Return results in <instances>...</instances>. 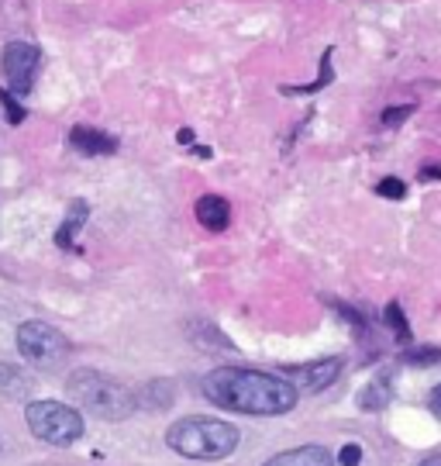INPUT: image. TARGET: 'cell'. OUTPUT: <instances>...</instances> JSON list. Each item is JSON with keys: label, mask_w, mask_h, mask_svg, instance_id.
<instances>
[{"label": "cell", "mask_w": 441, "mask_h": 466, "mask_svg": "<svg viewBox=\"0 0 441 466\" xmlns=\"http://www.w3.org/2000/svg\"><path fill=\"white\" fill-rule=\"evenodd\" d=\"M410 111H414L410 104H407V107H390V111H383V125H386V128H396V125H404Z\"/></svg>", "instance_id": "21"}, {"label": "cell", "mask_w": 441, "mask_h": 466, "mask_svg": "<svg viewBox=\"0 0 441 466\" xmlns=\"http://www.w3.org/2000/svg\"><path fill=\"white\" fill-rule=\"evenodd\" d=\"M86 215H90L86 200H73V204H69V215H65V221L59 225V232H55V246H59V249H73V246H76V232L83 228Z\"/></svg>", "instance_id": "11"}, {"label": "cell", "mask_w": 441, "mask_h": 466, "mask_svg": "<svg viewBox=\"0 0 441 466\" xmlns=\"http://www.w3.org/2000/svg\"><path fill=\"white\" fill-rule=\"evenodd\" d=\"M427 408H431V415L441 418V383L438 387H431V394H427Z\"/></svg>", "instance_id": "22"}, {"label": "cell", "mask_w": 441, "mask_h": 466, "mask_svg": "<svg viewBox=\"0 0 441 466\" xmlns=\"http://www.w3.org/2000/svg\"><path fill=\"white\" fill-rule=\"evenodd\" d=\"M421 180H441V167H425L421 169Z\"/></svg>", "instance_id": "23"}, {"label": "cell", "mask_w": 441, "mask_h": 466, "mask_svg": "<svg viewBox=\"0 0 441 466\" xmlns=\"http://www.w3.org/2000/svg\"><path fill=\"white\" fill-rule=\"evenodd\" d=\"M393 398V387L386 377H379V380H369L366 387L359 390V408L362 411H383Z\"/></svg>", "instance_id": "13"}, {"label": "cell", "mask_w": 441, "mask_h": 466, "mask_svg": "<svg viewBox=\"0 0 441 466\" xmlns=\"http://www.w3.org/2000/svg\"><path fill=\"white\" fill-rule=\"evenodd\" d=\"M335 460H338L342 466H359V463H362V450L356 446V442H345L342 452H338Z\"/></svg>", "instance_id": "20"}, {"label": "cell", "mask_w": 441, "mask_h": 466, "mask_svg": "<svg viewBox=\"0 0 441 466\" xmlns=\"http://www.w3.org/2000/svg\"><path fill=\"white\" fill-rule=\"evenodd\" d=\"M421 466H441V456H427V460Z\"/></svg>", "instance_id": "24"}, {"label": "cell", "mask_w": 441, "mask_h": 466, "mask_svg": "<svg viewBox=\"0 0 441 466\" xmlns=\"http://www.w3.org/2000/svg\"><path fill=\"white\" fill-rule=\"evenodd\" d=\"M190 339H194V342H200V346H214V350H221V346H225V350H235L228 339L217 332L214 325H207V321H194V329H190Z\"/></svg>", "instance_id": "15"}, {"label": "cell", "mask_w": 441, "mask_h": 466, "mask_svg": "<svg viewBox=\"0 0 441 466\" xmlns=\"http://www.w3.org/2000/svg\"><path fill=\"white\" fill-rule=\"evenodd\" d=\"M342 370H345L342 356H325V360L300 363V367H283L279 377H286V380L294 383L296 390H304V394H317V390H325V387H331V383L338 380Z\"/></svg>", "instance_id": "7"}, {"label": "cell", "mask_w": 441, "mask_h": 466, "mask_svg": "<svg viewBox=\"0 0 441 466\" xmlns=\"http://www.w3.org/2000/svg\"><path fill=\"white\" fill-rule=\"evenodd\" d=\"M407 363L410 367H435V363H441V350H431V346H425V350H410Z\"/></svg>", "instance_id": "17"}, {"label": "cell", "mask_w": 441, "mask_h": 466, "mask_svg": "<svg viewBox=\"0 0 441 466\" xmlns=\"http://www.w3.org/2000/svg\"><path fill=\"white\" fill-rule=\"evenodd\" d=\"M32 377L25 370L11 367V363H0V394L4 398H25L32 390Z\"/></svg>", "instance_id": "14"}, {"label": "cell", "mask_w": 441, "mask_h": 466, "mask_svg": "<svg viewBox=\"0 0 441 466\" xmlns=\"http://www.w3.org/2000/svg\"><path fill=\"white\" fill-rule=\"evenodd\" d=\"M0 100H4L7 121H11V125H21V121H25V107H21V104L15 100V94H11V90H0Z\"/></svg>", "instance_id": "19"}, {"label": "cell", "mask_w": 441, "mask_h": 466, "mask_svg": "<svg viewBox=\"0 0 441 466\" xmlns=\"http://www.w3.org/2000/svg\"><path fill=\"white\" fill-rule=\"evenodd\" d=\"M383 321H386V329H390L400 342H407V339H410V325H407V318H404V311H400V304H396V300H393V304H386Z\"/></svg>", "instance_id": "16"}, {"label": "cell", "mask_w": 441, "mask_h": 466, "mask_svg": "<svg viewBox=\"0 0 441 466\" xmlns=\"http://www.w3.org/2000/svg\"><path fill=\"white\" fill-rule=\"evenodd\" d=\"M238 439H242V432L231 421L207 415L180 418V421H173L165 429V446L173 452H180L183 460H196V463L228 460L231 452L238 450Z\"/></svg>", "instance_id": "2"}, {"label": "cell", "mask_w": 441, "mask_h": 466, "mask_svg": "<svg viewBox=\"0 0 441 466\" xmlns=\"http://www.w3.org/2000/svg\"><path fill=\"white\" fill-rule=\"evenodd\" d=\"M338 460L331 456V450L307 442V446H296V450H283L273 460H266L262 466H335Z\"/></svg>", "instance_id": "8"}, {"label": "cell", "mask_w": 441, "mask_h": 466, "mask_svg": "<svg viewBox=\"0 0 441 466\" xmlns=\"http://www.w3.org/2000/svg\"><path fill=\"white\" fill-rule=\"evenodd\" d=\"M376 190L383 194V198H390V200L407 198V184H404V180H396V177H386V180H379Z\"/></svg>", "instance_id": "18"}, {"label": "cell", "mask_w": 441, "mask_h": 466, "mask_svg": "<svg viewBox=\"0 0 441 466\" xmlns=\"http://www.w3.org/2000/svg\"><path fill=\"white\" fill-rule=\"evenodd\" d=\"M69 146L80 149L83 156H111V152H117V138L107 132H100V128L76 125V128L69 132Z\"/></svg>", "instance_id": "9"}, {"label": "cell", "mask_w": 441, "mask_h": 466, "mask_svg": "<svg viewBox=\"0 0 441 466\" xmlns=\"http://www.w3.org/2000/svg\"><path fill=\"white\" fill-rule=\"evenodd\" d=\"M194 215L207 232H225L231 221V204L221 194H204V198L196 200Z\"/></svg>", "instance_id": "10"}, {"label": "cell", "mask_w": 441, "mask_h": 466, "mask_svg": "<svg viewBox=\"0 0 441 466\" xmlns=\"http://www.w3.org/2000/svg\"><path fill=\"white\" fill-rule=\"evenodd\" d=\"M135 398H138V404H142V408L163 411V408H169V404H173L176 390H173V383H169V380H148L142 390H135Z\"/></svg>", "instance_id": "12"}, {"label": "cell", "mask_w": 441, "mask_h": 466, "mask_svg": "<svg viewBox=\"0 0 441 466\" xmlns=\"http://www.w3.org/2000/svg\"><path fill=\"white\" fill-rule=\"evenodd\" d=\"M0 69L11 94H32L35 76L42 69V49L32 42H7L4 56H0Z\"/></svg>", "instance_id": "6"}, {"label": "cell", "mask_w": 441, "mask_h": 466, "mask_svg": "<svg viewBox=\"0 0 441 466\" xmlns=\"http://www.w3.org/2000/svg\"><path fill=\"white\" fill-rule=\"evenodd\" d=\"M17 352L38 370H55L69 356V339L55 325L45 321H25L17 325Z\"/></svg>", "instance_id": "5"}, {"label": "cell", "mask_w": 441, "mask_h": 466, "mask_svg": "<svg viewBox=\"0 0 441 466\" xmlns=\"http://www.w3.org/2000/svg\"><path fill=\"white\" fill-rule=\"evenodd\" d=\"M204 398L214 408H225L235 415H256V418H276L294 411L300 390L279 373L248 367H217L200 380Z\"/></svg>", "instance_id": "1"}, {"label": "cell", "mask_w": 441, "mask_h": 466, "mask_svg": "<svg viewBox=\"0 0 441 466\" xmlns=\"http://www.w3.org/2000/svg\"><path fill=\"white\" fill-rule=\"evenodd\" d=\"M25 421L42 442L59 446V450L83 439V415L63 400H32L25 408Z\"/></svg>", "instance_id": "4"}, {"label": "cell", "mask_w": 441, "mask_h": 466, "mask_svg": "<svg viewBox=\"0 0 441 466\" xmlns=\"http://www.w3.org/2000/svg\"><path fill=\"white\" fill-rule=\"evenodd\" d=\"M65 390L80 408H86L90 415L104 418V421H125L138 408L135 390L115 377L100 373V370H73L65 380Z\"/></svg>", "instance_id": "3"}]
</instances>
